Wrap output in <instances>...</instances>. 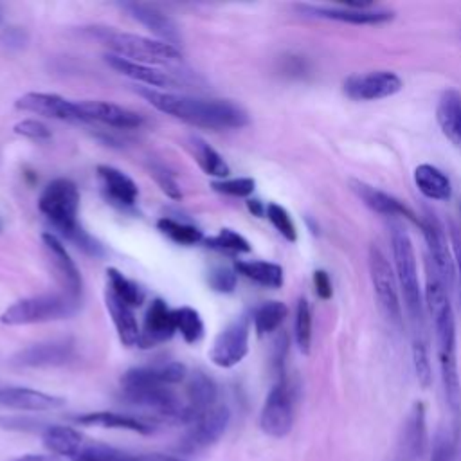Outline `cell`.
<instances>
[{
	"label": "cell",
	"instance_id": "obj_1",
	"mask_svg": "<svg viewBox=\"0 0 461 461\" xmlns=\"http://www.w3.org/2000/svg\"><path fill=\"white\" fill-rule=\"evenodd\" d=\"M151 106L187 124L207 130H236L249 124V113L227 99H202L155 88L137 90Z\"/></svg>",
	"mask_w": 461,
	"mask_h": 461
},
{
	"label": "cell",
	"instance_id": "obj_2",
	"mask_svg": "<svg viewBox=\"0 0 461 461\" xmlns=\"http://www.w3.org/2000/svg\"><path fill=\"white\" fill-rule=\"evenodd\" d=\"M391 250H393V261H394L393 270L398 281L403 306L412 322V335L423 333L425 331L423 328L425 303H423V290L420 286V277H418L416 252L409 234L400 227H394L391 232Z\"/></svg>",
	"mask_w": 461,
	"mask_h": 461
},
{
	"label": "cell",
	"instance_id": "obj_3",
	"mask_svg": "<svg viewBox=\"0 0 461 461\" xmlns=\"http://www.w3.org/2000/svg\"><path fill=\"white\" fill-rule=\"evenodd\" d=\"M38 209L50 221L52 229L68 241L83 229L77 221L79 191L70 178L59 176L50 180L38 198Z\"/></svg>",
	"mask_w": 461,
	"mask_h": 461
},
{
	"label": "cell",
	"instance_id": "obj_4",
	"mask_svg": "<svg viewBox=\"0 0 461 461\" xmlns=\"http://www.w3.org/2000/svg\"><path fill=\"white\" fill-rule=\"evenodd\" d=\"M77 308L79 301L67 294H41L18 299L2 312L0 321L7 326L40 324L68 319Z\"/></svg>",
	"mask_w": 461,
	"mask_h": 461
},
{
	"label": "cell",
	"instance_id": "obj_5",
	"mask_svg": "<svg viewBox=\"0 0 461 461\" xmlns=\"http://www.w3.org/2000/svg\"><path fill=\"white\" fill-rule=\"evenodd\" d=\"M434 335H436V349L439 373L445 391V400L452 412L459 411L461 405V384L457 373V357H456V319L454 310H447L436 317H432Z\"/></svg>",
	"mask_w": 461,
	"mask_h": 461
},
{
	"label": "cell",
	"instance_id": "obj_6",
	"mask_svg": "<svg viewBox=\"0 0 461 461\" xmlns=\"http://www.w3.org/2000/svg\"><path fill=\"white\" fill-rule=\"evenodd\" d=\"M103 40L112 49V54L142 65H171L182 61V52L178 47L160 40H151L148 36L104 31Z\"/></svg>",
	"mask_w": 461,
	"mask_h": 461
},
{
	"label": "cell",
	"instance_id": "obj_7",
	"mask_svg": "<svg viewBox=\"0 0 461 461\" xmlns=\"http://www.w3.org/2000/svg\"><path fill=\"white\" fill-rule=\"evenodd\" d=\"M367 265H369L373 290H375L376 301H378L384 315L393 324H400L402 322V303H400V288H398V281H396L393 265L389 263L385 254L375 245L369 247Z\"/></svg>",
	"mask_w": 461,
	"mask_h": 461
},
{
	"label": "cell",
	"instance_id": "obj_8",
	"mask_svg": "<svg viewBox=\"0 0 461 461\" xmlns=\"http://www.w3.org/2000/svg\"><path fill=\"white\" fill-rule=\"evenodd\" d=\"M294 393L286 378H279L268 391L259 414L261 430L276 439L290 434L294 427Z\"/></svg>",
	"mask_w": 461,
	"mask_h": 461
},
{
	"label": "cell",
	"instance_id": "obj_9",
	"mask_svg": "<svg viewBox=\"0 0 461 461\" xmlns=\"http://www.w3.org/2000/svg\"><path fill=\"white\" fill-rule=\"evenodd\" d=\"M121 398L146 412L153 418L185 423V403L169 387H140V389H122Z\"/></svg>",
	"mask_w": 461,
	"mask_h": 461
},
{
	"label": "cell",
	"instance_id": "obj_10",
	"mask_svg": "<svg viewBox=\"0 0 461 461\" xmlns=\"http://www.w3.org/2000/svg\"><path fill=\"white\" fill-rule=\"evenodd\" d=\"M76 342L72 337L49 339L36 344H31L16 351L9 364L13 367L34 369V367H59L68 364L74 358Z\"/></svg>",
	"mask_w": 461,
	"mask_h": 461
},
{
	"label": "cell",
	"instance_id": "obj_11",
	"mask_svg": "<svg viewBox=\"0 0 461 461\" xmlns=\"http://www.w3.org/2000/svg\"><path fill=\"white\" fill-rule=\"evenodd\" d=\"M250 321L247 315H240L230 321L214 339L209 358L214 366L229 369L240 364L249 353Z\"/></svg>",
	"mask_w": 461,
	"mask_h": 461
},
{
	"label": "cell",
	"instance_id": "obj_12",
	"mask_svg": "<svg viewBox=\"0 0 461 461\" xmlns=\"http://www.w3.org/2000/svg\"><path fill=\"white\" fill-rule=\"evenodd\" d=\"M230 423V411L227 405L218 403L211 411L196 418L185 436L180 439L176 450L184 454H193L214 445L227 430Z\"/></svg>",
	"mask_w": 461,
	"mask_h": 461
},
{
	"label": "cell",
	"instance_id": "obj_13",
	"mask_svg": "<svg viewBox=\"0 0 461 461\" xmlns=\"http://www.w3.org/2000/svg\"><path fill=\"white\" fill-rule=\"evenodd\" d=\"M403 81L391 70H371L353 74L344 81V92L353 101H380L398 94Z\"/></svg>",
	"mask_w": 461,
	"mask_h": 461
},
{
	"label": "cell",
	"instance_id": "obj_14",
	"mask_svg": "<svg viewBox=\"0 0 461 461\" xmlns=\"http://www.w3.org/2000/svg\"><path fill=\"white\" fill-rule=\"evenodd\" d=\"M299 11L310 16L324 18V20H335L342 23L351 25H380L393 20V13L387 9L373 7L371 4H353L348 2L346 5H297Z\"/></svg>",
	"mask_w": 461,
	"mask_h": 461
},
{
	"label": "cell",
	"instance_id": "obj_15",
	"mask_svg": "<svg viewBox=\"0 0 461 461\" xmlns=\"http://www.w3.org/2000/svg\"><path fill=\"white\" fill-rule=\"evenodd\" d=\"M420 229L423 232L427 250H429L427 259L434 265L439 277L450 288V285L456 277V267H454L452 249L448 245V240H447L441 221L434 214L427 212L423 218H420Z\"/></svg>",
	"mask_w": 461,
	"mask_h": 461
},
{
	"label": "cell",
	"instance_id": "obj_16",
	"mask_svg": "<svg viewBox=\"0 0 461 461\" xmlns=\"http://www.w3.org/2000/svg\"><path fill=\"white\" fill-rule=\"evenodd\" d=\"M189 376L187 367L182 362H160L149 366H135L124 371L121 376L122 389L140 387H171L184 382Z\"/></svg>",
	"mask_w": 461,
	"mask_h": 461
},
{
	"label": "cell",
	"instance_id": "obj_17",
	"mask_svg": "<svg viewBox=\"0 0 461 461\" xmlns=\"http://www.w3.org/2000/svg\"><path fill=\"white\" fill-rule=\"evenodd\" d=\"M427 420H425V405L416 402L403 425L398 438V445L394 450L393 461H421L427 450Z\"/></svg>",
	"mask_w": 461,
	"mask_h": 461
},
{
	"label": "cell",
	"instance_id": "obj_18",
	"mask_svg": "<svg viewBox=\"0 0 461 461\" xmlns=\"http://www.w3.org/2000/svg\"><path fill=\"white\" fill-rule=\"evenodd\" d=\"M16 108L23 112H31L36 115H43L49 119L68 121V122H83L81 113L77 110V101L65 99L58 94L49 92H27L16 99Z\"/></svg>",
	"mask_w": 461,
	"mask_h": 461
},
{
	"label": "cell",
	"instance_id": "obj_19",
	"mask_svg": "<svg viewBox=\"0 0 461 461\" xmlns=\"http://www.w3.org/2000/svg\"><path fill=\"white\" fill-rule=\"evenodd\" d=\"M77 110L83 122H99L117 130H135L144 122L140 113L108 101H77Z\"/></svg>",
	"mask_w": 461,
	"mask_h": 461
},
{
	"label": "cell",
	"instance_id": "obj_20",
	"mask_svg": "<svg viewBox=\"0 0 461 461\" xmlns=\"http://www.w3.org/2000/svg\"><path fill=\"white\" fill-rule=\"evenodd\" d=\"M41 241L45 245V250L50 258V263L54 267V272L58 276L59 285L63 286V294L74 297L79 301L81 290H83V279L77 265L70 258L68 250L65 249L61 238L54 232H45L41 236Z\"/></svg>",
	"mask_w": 461,
	"mask_h": 461
},
{
	"label": "cell",
	"instance_id": "obj_21",
	"mask_svg": "<svg viewBox=\"0 0 461 461\" xmlns=\"http://www.w3.org/2000/svg\"><path fill=\"white\" fill-rule=\"evenodd\" d=\"M121 9H124L135 22L144 25L148 31H151L155 36H158L160 41H166L169 45H178L182 41V34L178 25L173 18H169L160 9L140 4V2H122L119 4Z\"/></svg>",
	"mask_w": 461,
	"mask_h": 461
},
{
	"label": "cell",
	"instance_id": "obj_22",
	"mask_svg": "<svg viewBox=\"0 0 461 461\" xmlns=\"http://www.w3.org/2000/svg\"><path fill=\"white\" fill-rule=\"evenodd\" d=\"M0 405L16 411H56L65 405V398L49 394L38 389L22 385H2L0 387Z\"/></svg>",
	"mask_w": 461,
	"mask_h": 461
},
{
	"label": "cell",
	"instance_id": "obj_23",
	"mask_svg": "<svg viewBox=\"0 0 461 461\" xmlns=\"http://www.w3.org/2000/svg\"><path fill=\"white\" fill-rule=\"evenodd\" d=\"M187 402H185V423L191 425L203 412L211 411L218 400V385L216 382L203 371H194L187 376L185 387Z\"/></svg>",
	"mask_w": 461,
	"mask_h": 461
},
{
	"label": "cell",
	"instance_id": "obj_24",
	"mask_svg": "<svg viewBox=\"0 0 461 461\" xmlns=\"http://www.w3.org/2000/svg\"><path fill=\"white\" fill-rule=\"evenodd\" d=\"M351 189L364 202V205H367L371 211H375L378 214H385V216H403V218L411 220L412 223L420 225V218L414 214V211L411 207H407L402 200L394 198L393 194L380 191V189H376L366 182H360V180H351Z\"/></svg>",
	"mask_w": 461,
	"mask_h": 461
},
{
	"label": "cell",
	"instance_id": "obj_25",
	"mask_svg": "<svg viewBox=\"0 0 461 461\" xmlns=\"http://www.w3.org/2000/svg\"><path fill=\"white\" fill-rule=\"evenodd\" d=\"M76 423L85 425V427H101V429H117V430H130L137 434H153L155 425L148 420L131 416V414H122V412H113V411H94V412H85L77 414L72 418Z\"/></svg>",
	"mask_w": 461,
	"mask_h": 461
},
{
	"label": "cell",
	"instance_id": "obj_26",
	"mask_svg": "<svg viewBox=\"0 0 461 461\" xmlns=\"http://www.w3.org/2000/svg\"><path fill=\"white\" fill-rule=\"evenodd\" d=\"M104 61L108 67H112L115 72L133 79V81H140L144 85L151 86H162V88H176L180 85L178 79H175L173 76H169L167 72H162L158 68H153L151 65H142L137 61H130L126 58L115 56V54H106Z\"/></svg>",
	"mask_w": 461,
	"mask_h": 461
},
{
	"label": "cell",
	"instance_id": "obj_27",
	"mask_svg": "<svg viewBox=\"0 0 461 461\" xmlns=\"http://www.w3.org/2000/svg\"><path fill=\"white\" fill-rule=\"evenodd\" d=\"M173 310L162 299H155L144 317V330L140 333V348H151L155 344L166 342L175 333Z\"/></svg>",
	"mask_w": 461,
	"mask_h": 461
},
{
	"label": "cell",
	"instance_id": "obj_28",
	"mask_svg": "<svg viewBox=\"0 0 461 461\" xmlns=\"http://www.w3.org/2000/svg\"><path fill=\"white\" fill-rule=\"evenodd\" d=\"M97 176L104 196L117 207H131L137 200V184L121 169L112 166H97Z\"/></svg>",
	"mask_w": 461,
	"mask_h": 461
},
{
	"label": "cell",
	"instance_id": "obj_29",
	"mask_svg": "<svg viewBox=\"0 0 461 461\" xmlns=\"http://www.w3.org/2000/svg\"><path fill=\"white\" fill-rule=\"evenodd\" d=\"M41 439L49 454L56 457H67L70 461L86 443L85 436L77 429L58 423H49L47 429L41 432Z\"/></svg>",
	"mask_w": 461,
	"mask_h": 461
},
{
	"label": "cell",
	"instance_id": "obj_30",
	"mask_svg": "<svg viewBox=\"0 0 461 461\" xmlns=\"http://www.w3.org/2000/svg\"><path fill=\"white\" fill-rule=\"evenodd\" d=\"M104 304H106V310H108L112 322L117 330L119 340L128 348L139 346L142 331L139 330V322L133 313V308H130L121 299H117L108 288L104 292Z\"/></svg>",
	"mask_w": 461,
	"mask_h": 461
},
{
	"label": "cell",
	"instance_id": "obj_31",
	"mask_svg": "<svg viewBox=\"0 0 461 461\" xmlns=\"http://www.w3.org/2000/svg\"><path fill=\"white\" fill-rule=\"evenodd\" d=\"M436 121L447 139L461 148V94L447 90L436 108Z\"/></svg>",
	"mask_w": 461,
	"mask_h": 461
},
{
	"label": "cell",
	"instance_id": "obj_32",
	"mask_svg": "<svg viewBox=\"0 0 461 461\" xmlns=\"http://www.w3.org/2000/svg\"><path fill=\"white\" fill-rule=\"evenodd\" d=\"M414 184L418 191L429 200L445 202L452 196L450 178L432 164H420L414 169Z\"/></svg>",
	"mask_w": 461,
	"mask_h": 461
},
{
	"label": "cell",
	"instance_id": "obj_33",
	"mask_svg": "<svg viewBox=\"0 0 461 461\" xmlns=\"http://www.w3.org/2000/svg\"><path fill=\"white\" fill-rule=\"evenodd\" d=\"M234 270L243 277L267 286L279 288L283 285V268L277 263L270 261H236Z\"/></svg>",
	"mask_w": 461,
	"mask_h": 461
},
{
	"label": "cell",
	"instance_id": "obj_34",
	"mask_svg": "<svg viewBox=\"0 0 461 461\" xmlns=\"http://www.w3.org/2000/svg\"><path fill=\"white\" fill-rule=\"evenodd\" d=\"M189 144H191V149H193V155H194L198 166L202 167V171L205 175L223 180L230 173L229 164L223 160V157L212 146H209L203 139L191 137Z\"/></svg>",
	"mask_w": 461,
	"mask_h": 461
},
{
	"label": "cell",
	"instance_id": "obj_35",
	"mask_svg": "<svg viewBox=\"0 0 461 461\" xmlns=\"http://www.w3.org/2000/svg\"><path fill=\"white\" fill-rule=\"evenodd\" d=\"M106 279H108V290L130 308L140 306L144 303V290L117 268L113 267L106 268Z\"/></svg>",
	"mask_w": 461,
	"mask_h": 461
},
{
	"label": "cell",
	"instance_id": "obj_36",
	"mask_svg": "<svg viewBox=\"0 0 461 461\" xmlns=\"http://www.w3.org/2000/svg\"><path fill=\"white\" fill-rule=\"evenodd\" d=\"M288 315V308L281 301H267L254 312V328L258 335H268L276 331Z\"/></svg>",
	"mask_w": 461,
	"mask_h": 461
},
{
	"label": "cell",
	"instance_id": "obj_37",
	"mask_svg": "<svg viewBox=\"0 0 461 461\" xmlns=\"http://www.w3.org/2000/svg\"><path fill=\"white\" fill-rule=\"evenodd\" d=\"M175 330L180 331L182 339L187 344H194L203 337V321L200 313L191 306H180L173 310Z\"/></svg>",
	"mask_w": 461,
	"mask_h": 461
},
{
	"label": "cell",
	"instance_id": "obj_38",
	"mask_svg": "<svg viewBox=\"0 0 461 461\" xmlns=\"http://www.w3.org/2000/svg\"><path fill=\"white\" fill-rule=\"evenodd\" d=\"M157 227L162 234H166L169 240H173L178 245H194L203 240V232L198 227L167 218V216H162L157 221Z\"/></svg>",
	"mask_w": 461,
	"mask_h": 461
},
{
	"label": "cell",
	"instance_id": "obj_39",
	"mask_svg": "<svg viewBox=\"0 0 461 461\" xmlns=\"http://www.w3.org/2000/svg\"><path fill=\"white\" fill-rule=\"evenodd\" d=\"M72 461H135V454L115 448L112 445L86 441Z\"/></svg>",
	"mask_w": 461,
	"mask_h": 461
},
{
	"label": "cell",
	"instance_id": "obj_40",
	"mask_svg": "<svg viewBox=\"0 0 461 461\" xmlns=\"http://www.w3.org/2000/svg\"><path fill=\"white\" fill-rule=\"evenodd\" d=\"M294 337L301 353H308L312 346V308L310 303L301 297L295 306V321H294Z\"/></svg>",
	"mask_w": 461,
	"mask_h": 461
},
{
	"label": "cell",
	"instance_id": "obj_41",
	"mask_svg": "<svg viewBox=\"0 0 461 461\" xmlns=\"http://www.w3.org/2000/svg\"><path fill=\"white\" fill-rule=\"evenodd\" d=\"M412 364L414 373L421 387H429L432 382V367L429 358V346L425 335H412Z\"/></svg>",
	"mask_w": 461,
	"mask_h": 461
},
{
	"label": "cell",
	"instance_id": "obj_42",
	"mask_svg": "<svg viewBox=\"0 0 461 461\" xmlns=\"http://www.w3.org/2000/svg\"><path fill=\"white\" fill-rule=\"evenodd\" d=\"M207 247L220 250V252H234V254H245L250 252V243L236 230L232 229H221L216 236L203 240Z\"/></svg>",
	"mask_w": 461,
	"mask_h": 461
},
{
	"label": "cell",
	"instance_id": "obj_43",
	"mask_svg": "<svg viewBox=\"0 0 461 461\" xmlns=\"http://www.w3.org/2000/svg\"><path fill=\"white\" fill-rule=\"evenodd\" d=\"M267 218L270 220V223L276 227V230L288 241H295L297 240V229L295 223L290 216V212L279 205V203H268L267 205Z\"/></svg>",
	"mask_w": 461,
	"mask_h": 461
},
{
	"label": "cell",
	"instance_id": "obj_44",
	"mask_svg": "<svg viewBox=\"0 0 461 461\" xmlns=\"http://www.w3.org/2000/svg\"><path fill=\"white\" fill-rule=\"evenodd\" d=\"M211 187L216 193L227 194V196H238V198H247L254 193L256 182L254 178L249 176H240V178H223V180H214Z\"/></svg>",
	"mask_w": 461,
	"mask_h": 461
},
{
	"label": "cell",
	"instance_id": "obj_45",
	"mask_svg": "<svg viewBox=\"0 0 461 461\" xmlns=\"http://www.w3.org/2000/svg\"><path fill=\"white\" fill-rule=\"evenodd\" d=\"M148 171L149 175L153 176V180L158 184V187L173 200H180L182 198V191H180V185L178 182L175 180L173 173L160 162H149L148 164Z\"/></svg>",
	"mask_w": 461,
	"mask_h": 461
},
{
	"label": "cell",
	"instance_id": "obj_46",
	"mask_svg": "<svg viewBox=\"0 0 461 461\" xmlns=\"http://www.w3.org/2000/svg\"><path fill=\"white\" fill-rule=\"evenodd\" d=\"M207 283L218 294H230L236 288L238 274H236V270H232L229 267H214L207 274Z\"/></svg>",
	"mask_w": 461,
	"mask_h": 461
},
{
	"label": "cell",
	"instance_id": "obj_47",
	"mask_svg": "<svg viewBox=\"0 0 461 461\" xmlns=\"http://www.w3.org/2000/svg\"><path fill=\"white\" fill-rule=\"evenodd\" d=\"M430 461H456V438L448 430H439L434 436Z\"/></svg>",
	"mask_w": 461,
	"mask_h": 461
},
{
	"label": "cell",
	"instance_id": "obj_48",
	"mask_svg": "<svg viewBox=\"0 0 461 461\" xmlns=\"http://www.w3.org/2000/svg\"><path fill=\"white\" fill-rule=\"evenodd\" d=\"M49 423L31 416H0V429L16 432H43Z\"/></svg>",
	"mask_w": 461,
	"mask_h": 461
},
{
	"label": "cell",
	"instance_id": "obj_49",
	"mask_svg": "<svg viewBox=\"0 0 461 461\" xmlns=\"http://www.w3.org/2000/svg\"><path fill=\"white\" fill-rule=\"evenodd\" d=\"M13 130L16 135H22L31 140H49L50 139V130L41 121H36V119H23V121L16 122Z\"/></svg>",
	"mask_w": 461,
	"mask_h": 461
},
{
	"label": "cell",
	"instance_id": "obj_50",
	"mask_svg": "<svg viewBox=\"0 0 461 461\" xmlns=\"http://www.w3.org/2000/svg\"><path fill=\"white\" fill-rule=\"evenodd\" d=\"M0 41L7 47V49H13V50H20L27 45L29 41V36L25 32V29L22 27H7L2 36H0Z\"/></svg>",
	"mask_w": 461,
	"mask_h": 461
},
{
	"label": "cell",
	"instance_id": "obj_51",
	"mask_svg": "<svg viewBox=\"0 0 461 461\" xmlns=\"http://www.w3.org/2000/svg\"><path fill=\"white\" fill-rule=\"evenodd\" d=\"M313 286H315V292L321 299H330L331 294H333L331 279H330L328 272H324V270H315L313 272Z\"/></svg>",
	"mask_w": 461,
	"mask_h": 461
},
{
	"label": "cell",
	"instance_id": "obj_52",
	"mask_svg": "<svg viewBox=\"0 0 461 461\" xmlns=\"http://www.w3.org/2000/svg\"><path fill=\"white\" fill-rule=\"evenodd\" d=\"M452 256H454V267L459 281V297H461V238L457 236V232H452Z\"/></svg>",
	"mask_w": 461,
	"mask_h": 461
},
{
	"label": "cell",
	"instance_id": "obj_53",
	"mask_svg": "<svg viewBox=\"0 0 461 461\" xmlns=\"http://www.w3.org/2000/svg\"><path fill=\"white\" fill-rule=\"evenodd\" d=\"M9 461H59V457L52 456V454H41V452H25V454H18L14 457H11Z\"/></svg>",
	"mask_w": 461,
	"mask_h": 461
},
{
	"label": "cell",
	"instance_id": "obj_54",
	"mask_svg": "<svg viewBox=\"0 0 461 461\" xmlns=\"http://www.w3.org/2000/svg\"><path fill=\"white\" fill-rule=\"evenodd\" d=\"M135 461H187L184 457L160 454V452H149V454H135Z\"/></svg>",
	"mask_w": 461,
	"mask_h": 461
},
{
	"label": "cell",
	"instance_id": "obj_55",
	"mask_svg": "<svg viewBox=\"0 0 461 461\" xmlns=\"http://www.w3.org/2000/svg\"><path fill=\"white\" fill-rule=\"evenodd\" d=\"M247 207L249 211L254 214V216H263L267 212V207H263V203L259 200H249L247 202Z\"/></svg>",
	"mask_w": 461,
	"mask_h": 461
},
{
	"label": "cell",
	"instance_id": "obj_56",
	"mask_svg": "<svg viewBox=\"0 0 461 461\" xmlns=\"http://www.w3.org/2000/svg\"><path fill=\"white\" fill-rule=\"evenodd\" d=\"M2 229H4V221H2V218H0V232H2Z\"/></svg>",
	"mask_w": 461,
	"mask_h": 461
},
{
	"label": "cell",
	"instance_id": "obj_57",
	"mask_svg": "<svg viewBox=\"0 0 461 461\" xmlns=\"http://www.w3.org/2000/svg\"><path fill=\"white\" fill-rule=\"evenodd\" d=\"M0 22H2V11H0Z\"/></svg>",
	"mask_w": 461,
	"mask_h": 461
}]
</instances>
